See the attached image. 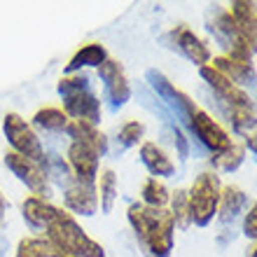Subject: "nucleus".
Segmentation results:
<instances>
[{
  "mask_svg": "<svg viewBox=\"0 0 257 257\" xmlns=\"http://www.w3.org/2000/svg\"><path fill=\"white\" fill-rule=\"evenodd\" d=\"M126 220L136 234L145 257H171L176 245V224L169 208H148L143 203H131Z\"/></svg>",
  "mask_w": 257,
  "mask_h": 257,
  "instance_id": "1",
  "label": "nucleus"
},
{
  "mask_svg": "<svg viewBox=\"0 0 257 257\" xmlns=\"http://www.w3.org/2000/svg\"><path fill=\"white\" fill-rule=\"evenodd\" d=\"M45 238L56 248L59 257H105L103 245L89 236L77 217L63 208H59L56 217L45 229Z\"/></svg>",
  "mask_w": 257,
  "mask_h": 257,
  "instance_id": "2",
  "label": "nucleus"
},
{
  "mask_svg": "<svg viewBox=\"0 0 257 257\" xmlns=\"http://www.w3.org/2000/svg\"><path fill=\"white\" fill-rule=\"evenodd\" d=\"M208 31L217 40V45L224 49V56L236 59V61H248L252 63L255 56V38L243 33L236 26V21L231 19V14L227 12V7H220L213 12V19L208 24Z\"/></svg>",
  "mask_w": 257,
  "mask_h": 257,
  "instance_id": "3",
  "label": "nucleus"
},
{
  "mask_svg": "<svg viewBox=\"0 0 257 257\" xmlns=\"http://www.w3.org/2000/svg\"><path fill=\"white\" fill-rule=\"evenodd\" d=\"M220 176L215 171H203L194 178L190 192H187V203H190V224L196 227H208L217 215V201H220Z\"/></svg>",
  "mask_w": 257,
  "mask_h": 257,
  "instance_id": "4",
  "label": "nucleus"
},
{
  "mask_svg": "<svg viewBox=\"0 0 257 257\" xmlns=\"http://www.w3.org/2000/svg\"><path fill=\"white\" fill-rule=\"evenodd\" d=\"M3 134H5L12 152L26 157L31 162L45 164V159H47L45 145H42V141L38 138L35 128L31 126L19 112H7V115L3 117Z\"/></svg>",
  "mask_w": 257,
  "mask_h": 257,
  "instance_id": "5",
  "label": "nucleus"
},
{
  "mask_svg": "<svg viewBox=\"0 0 257 257\" xmlns=\"http://www.w3.org/2000/svg\"><path fill=\"white\" fill-rule=\"evenodd\" d=\"M185 122L190 124V131L196 136V141L201 143L213 157L224 152V150L231 145L229 131L217 122L215 117H210L203 108H199V105L185 117Z\"/></svg>",
  "mask_w": 257,
  "mask_h": 257,
  "instance_id": "6",
  "label": "nucleus"
},
{
  "mask_svg": "<svg viewBox=\"0 0 257 257\" xmlns=\"http://www.w3.org/2000/svg\"><path fill=\"white\" fill-rule=\"evenodd\" d=\"M5 166L19 183H24L28 190H31V196L47 199V196L52 194V183H49L47 164L31 162V159L17 155V152H7L5 155Z\"/></svg>",
  "mask_w": 257,
  "mask_h": 257,
  "instance_id": "7",
  "label": "nucleus"
},
{
  "mask_svg": "<svg viewBox=\"0 0 257 257\" xmlns=\"http://www.w3.org/2000/svg\"><path fill=\"white\" fill-rule=\"evenodd\" d=\"M199 77L210 87V91L215 94V98L220 101L222 108H243V105H255L250 98V94L245 89L236 87L234 82H229L222 73H217L215 68L210 66H201L199 68Z\"/></svg>",
  "mask_w": 257,
  "mask_h": 257,
  "instance_id": "8",
  "label": "nucleus"
},
{
  "mask_svg": "<svg viewBox=\"0 0 257 257\" xmlns=\"http://www.w3.org/2000/svg\"><path fill=\"white\" fill-rule=\"evenodd\" d=\"M98 70V77H101L103 87H105V96L108 101L112 103V108H122L131 101L134 96V89L128 84V77L124 73V66L117 59H105L101 66L96 68Z\"/></svg>",
  "mask_w": 257,
  "mask_h": 257,
  "instance_id": "9",
  "label": "nucleus"
},
{
  "mask_svg": "<svg viewBox=\"0 0 257 257\" xmlns=\"http://www.w3.org/2000/svg\"><path fill=\"white\" fill-rule=\"evenodd\" d=\"M169 38H171V42H173L171 47L178 49V52H180L190 63H194V66H199V68L208 66L210 59H213L210 47L192 31L190 26H176L169 33Z\"/></svg>",
  "mask_w": 257,
  "mask_h": 257,
  "instance_id": "10",
  "label": "nucleus"
},
{
  "mask_svg": "<svg viewBox=\"0 0 257 257\" xmlns=\"http://www.w3.org/2000/svg\"><path fill=\"white\" fill-rule=\"evenodd\" d=\"M66 166L73 171V176H75L77 183L96 185V178H98V173H101V157L96 155L94 150H89L87 145L70 143Z\"/></svg>",
  "mask_w": 257,
  "mask_h": 257,
  "instance_id": "11",
  "label": "nucleus"
},
{
  "mask_svg": "<svg viewBox=\"0 0 257 257\" xmlns=\"http://www.w3.org/2000/svg\"><path fill=\"white\" fill-rule=\"evenodd\" d=\"M148 82H150V87L155 89L157 94L162 96L164 101L169 103L171 108L176 110L183 119L196 108V103L192 101V96L185 94L183 89H178L176 84H173L164 73H159V70H148Z\"/></svg>",
  "mask_w": 257,
  "mask_h": 257,
  "instance_id": "12",
  "label": "nucleus"
},
{
  "mask_svg": "<svg viewBox=\"0 0 257 257\" xmlns=\"http://www.w3.org/2000/svg\"><path fill=\"white\" fill-rule=\"evenodd\" d=\"M61 110L68 115V119H80V122L94 124V126L101 124L103 117L101 101H98V96L94 91H80V94L66 96Z\"/></svg>",
  "mask_w": 257,
  "mask_h": 257,
  "instance_id": "13",
  "label": "nucleus"
},
{
  "mask_svg": "<svg viewBox=\"0 0 257 257\" xmlns=\"http://www.w3.org/2000/svg\"><path fill=\"white\" fill-rule=\"evenodd\" d=\"M63 203L70 215H82L91 217L98 213V192L96 185H84V183H70L63 192Z\"/></svg>",
  "mask_w": 257,
  "mask_h": 257,
  "instance_id": "14",
  "label": "nucleus"
},
{
  "mask_svg": "<svg viewBox=\"0 0 257 257\" xmlns=\"http://www.w3.org/2000/svg\"><path fill=\"white\" fill-rule=\"evenodd\" d=\"M138 155H141V162L143 166L150 171V176L152 178H171L176 173V164L166 155V150L162 145H157L152 141H143L141 143V150H138Z\"/></svg>",
  "mask_w": 257,
  "mask_h": 257,
  "instance_id": "15",
  "label": "nucleus"
},
{
  "mask_svg": "<svg viewBox=\"0 0 257 257\" xmlns=\"http://www.w3.org/2000/svg\"><path fill=\"white\" fill-rule=\"evenodd\" d=\"M66 134L73 138V143H80V145H87L89 150H94L101 159L108 155V136L103 134L98 126H94V124L70 119L66 126Z\"/></svg>",
  "mask_w": 257,
  "mask_h": 257,
  "instance_id": "16",
  "label": "nucleus"
},
{
  "mask_svg": "<svg viewBox=\"0 0 257 257\" xmlns=\"http://www.w3.org/2000/svg\"><path fill=\"white\" fill-rule=\"evenodd\" d=\"M59 208L49 199H40V196H26L21 203V215L26 220L31 229H47L49 222L56 217Z\"/></svg>",
  "mask_w": 257,
  "mask_h": 257,
  "instance_id": "17",
  "label": "nucleus"
},
{
  "mask_svg": "<svg viewBox=\"0 0 257 257\" xmlns=\"http://www.w3.org/2000/svg\"><path fill=\"white\" fill-rule=\"evenodd\" d=\"M210 66L215 68L217 73H222L229 82H234L236 87L243 89L245 84H255V63L248 61H236V59H229V56H215L210 59Z\"/></svg>",
  "mask_w": 257,
  "mask_h": 257,
  "instance_id": "18",
  "label": "nucleus"
},
{
  "mask_svg": "<svg viewBox=\"0 0 257 257\" xmlns=\"http://www.w3.org/2000/svg\"><path fill=\"white\" fill-rule=\"evenodd\" d=\"M245 203H248V196H245V192L238 185H224L222 190H220V201H217L215 217L222 224L234 222L241 215V210L245 208Z\"/></svg>",
  "mask_w": 257,
  "mask_h": 257,
  "instance_id": "19",
  "label": "nucleus"
},
{
  "mask_svg": "<svg viewBox=\"0 0 257 257\" xmlns=\"http://www.w3.org/2000/svg\"><path fill=\"white\" fill-rule=\"evenodd\" d=\"M105 59H108V49L101 42H87L70 56V61L66 66V75H73L82 68H98Z\"/></svg>",
  "mask_w": 257,
  "mask_h": 257,
  "instance_id": "20",
  "label": "nucleus"
},
{
  "mask_svg": "<svg viewBox=\"0 0 257 257\" xmlns=\"http://www.w3.org/2000/svg\"><path fill=\"white\" fill-rule=\"evenodd\" d=\"M96 192H98V208L103 213H112L117 201V192H119V183H117V173L112 169H103L96 178Z\"/></svg>",
  "mask_w": 257,
  "mask_h": 257,
  "instance_id": "21",
  "label": "nucleus"
},
{
  "mask_svg": "<svg viewBox=\"0 0 257 257\" xmlns=\"http://www.w3.org/2000/svg\"><path fill=\"white\" fill-rule=\"evenodd\" d=\"M68 115L61 108L56 105H47V108H40L31 119V126L40 128V131H49V134H59V131H66L68 126Z\"/></svg>",
  "mask_w": 257,
  "mask_h": 257,
  "instance_id": "22",
  "label": "nucleus"
},
{
  "mask_svg": "<svg viewBox=\"0 0 257 257\" xmlns=\"http://www.w3.org/2000/svg\"><path fill=\"white\" fill-rule=\"evenodd\" d=\"M224 115H227V119L231 122L234 134H238L243 141H245V138H250V136H255V126H257L255 105H243V108H224Z\"/></svg>",
  "mask_w": 257,
  "mask_h": 257,
  "instance_id": "23",
  "label": "nucleus"
},
{
  "mask_svg": "<svg viewBox=\"0 0 257 257\" xmlns=\"http://www.w3.org/2000/svg\"><path fill=\"white\" fill-rule=\"evenodd\" d=\"M227 12L231 14V19L236 21V26L248 33L250 38H257V14H255V3H248V0H234Z\"/></svg>",
  "mask_w": 257,
  "mask_h": 257,
  "instance_id": "24",
  "label": "nucleus"
},
{
  "mask_svg": "<svg viewBox=\"0 0 257 257\" xmlns=\"http://www.w3.org/2000/svg\"><path fill=\"white\" fill-rule=\"evenodd\" d=\"M141 199L143 206L148 208H166L171 201V192L159 178H148L141 187Z\"/></svg>",
  "mask_w": 257,
  "mask_h": 257,
  "instance_id": "25",
  "label": "nucleus"
},
{
  "mask_svg": "<svg viewBox=\"0 0 257 257\" xmlns=\"http://www.w3.org/2000/svg\"><path fill=\"white\" fill-rule=\"evenodd\" d=\"M243 162H245V148L241 143H234V141H231V145L224 152L210 157V166L215 171H220V173H234V171L241 169Z\"/></svg>",
  "mask_w": 257,
  "mask_h": 257,
  "instance_id": "26",
  "label": "nucleus"
},
{
  "mask_svg": "<svg viewBox=\"0 0 257 257\" xmlns=\"http://www.w3.org/2000/svg\"><path fill=\"white\" fill-rule=\"evenodd\" d=\"M14 257H59V252L45 236H24L17 243Z\"/></svg>",
  "mask_w": 257,
  "mask_h": 257,
  "instance_id": "27",
  "label": "nucleus"
},
{
  "mask_svg": "<svg viewBox=\"0 0 257 257\" xmlns=\"http://www.w3.org/2000/svg\"><path fill=\"white\" fill-rule=\"evenodd\" d=\"M169 206H171L169 213H171V217H173L176 229H187V227H190V203H187V192L178 190L176 194H171Z\"/></svg>",
  "mask_w": 257,
  "mask_h": 257,
  "instance_id": "28",
  "label": "nucleus"
},
{
  "mask_svg": "<svg viewBox=\"0 0 257 257\" xmlns=\"http://www.w3.org/2000/svg\"><path fill=\"white\" fill-rule=\"evenodd\" d=\"M56 91L61 98L73 94H80V91H89V77L82 73H73V75H63L59 84H56Z\"/></svg>",
  "mask_w": 257,
  "mask_h": 257,
  "instance_id": "29",
  "label": "nucleus"
},
{
  "mask_svg": "<svg viewBox=\"0 0 257 257\" xmlns=\"http://www.w3.org/2000/svg\"><path fill=\"white\" fill-rule=\"evenodd\" d=\"M143 138H145V124L143 122H126L122 128H119V134H117V141L122 148H136V145H141Z\"/></svg>",
  "mask_w": 257,
  "mask_h": 257,
  "instance_id": "30",
  "label": "nucleus"
},
{
  "mask_svg": "<svg viewBox=\"0 0 257 257\" xmlns=\"http://www.w3.org/2000/svg\"><path fill=\"white\" fill-rule=\"evenodd\" d=\"M243 236L250 243H255V238H257V206L255 203H250V210L243 217Z\"/></svg>",
  "mask_w": 257,
  "mask_h": 257,
  "instance_id": "31",
  "label": "nucleus"
},
{
  "mask_svg": "<svg viewBox=\"0 0 257 257\" xmlns=\"http://www.w3.org/2000/svg\"><path fill=\"white\" fill-rule=\"evenodd\" d=\"M173 134H176V148H178V155H180V159H187L190 157V145H187V138L183 136V131L180 128H173Z\"/></svg>",
  "mask_w": 257,
  "mask_h": 257,
  "instance_id": "32",
  "label": "nucleus"
},
{
  "mask_svg": "<svg viewBox=\"0 0 257 257\" xmlns=\"http://www.w3.org/2000/svg\"><path fill=\"white\" fill-rule=\"evenodd\" d=\"M7 213V201H5V196H3V192H0V220L5 217Z\"/></svg>",
  "mask_w": 257,
  "mask_h": 257,
  "instance_id": "33",
  "label": "nucleus"
},
{
  "mask_svg": "<svg viewBox=\"0 0 257 257\" xmlns=\"http://www.w3.org/2000/svg\"><path fill=\"white\" fill-rule=\"evenodd\" d=\"M245 257H255V243H250L245 248Z\"/></svg>",
  "mask_w": 257,
  "mask_h": 257,
  "instance_id": "34",
  "label": "nucleus"
},
{
  "mask_svg": "<svg viewBox=\"0 0 257 257\" xmlns=\"http://www.w3.org/2000/svg\"><path fill=\"white\" fill-rule=\"evenodd\" d=\"M0 229H3V220H0Z\"/></svg>",
  "mask_w": 257,
  "mask_h": 257,
  "instance_id": "35",
  "label": "nucleus"
}]
</instances>
